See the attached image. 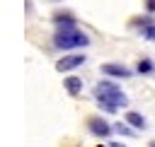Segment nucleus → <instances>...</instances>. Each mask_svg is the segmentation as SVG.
<instances>
[{
  "label": "nucleus",
  "mask_w": 155,
  "mask_h": 147,
  "mask_svg": "<svg viewBox=\"0 0 155 147\" xmlns=\"http://www.w3.org/2000/svg\"><path fill=\"white\" fill-rule=\"evenodd\" d=\"M153 19L150 17H136V19H131V27H138V29H143L145 24H150Z\"/></svg>",
  "instance_id": "f8f14e48"
},
{
  "label": "nucleus",
  "mask_w": 155,
  "mask_h": 147,
  "mask_svg": "<svg viewBox=\"0 0 155 147\" xmlns=\"http://www.w3.org/2000/svg\"><path fill=\"white\" fill-rule=\"evenodd\" d=\"M94 99H97L99 108L107 113H116L119 108L128 106V96L121 92V87L116 82H109V80H102L94 84Z\"/></svg>",
  "instance_id": "f257e3e1"
},
{
  "label": "nucleus",
  "mask_w": 155,
  "mask_h": 147,
  "mask_svg": "<svg viewBox=\"0 0 155 147\" xmlns=\"http://www.w3.org/2000/svg\"><path fill=\"white\" fill-rule=\"evenodd\" d=\"M63 87H65V92H68L70 96H78V94L82 92V80L75 77V75H70V77L63 80Z\"/></svg>",
  "instance_id": "0eeeda50"
},
{
  "label": "nucleus",
  "mask_w": 155,
  "mask_h": 147,
  "mask_svg": "<svg viewBox=\"0 0 155 147\" xmlns=\"http://www.w3.org/2000/svg\"><path fill=\"white\" fill-rule=\"evenodd\" d=\"M85 60H87L85 53H68V55H63V58L56 63V70H58V72H70V70L80 67Z\"/></svg>",
  "instance_id": "7ed1b4c3"
},
{
  "label": "nucleus",
  "mask_w": 155,
  "mask_h": 147,
  "mask_svg": "<svg viewBox=\"0 0 155 147\" xmlns=\"http://www.w3.org/2000/svg\"><path fill=\"white\" fill-rule=\"evenodd\" d=\"M109 147H126V145H121V142H109Z\"/></svg>",
  "instance_id": "4468645a"
},
{
  "label": "nucleus",
  "mask_w": 155,
  "mask_h": 147,
  "mask_svg": "<svg viewBox=\"0 0 155 147\" xmlns=\"http://www.w3.org/2000/svg\"><path fill=\"white\" fill-rule=\"evenodd\" d=\"M53 24H56V29H70V27H78V19L73 12L58 10V12H53Z\"/></svg>",
  "instance_id": "39448f33"
},
{
  "label": "nucleus",
  "mask_w": 155,
  "mask_h": 147,
  "mask_svg": "<svg viewBox=\"0 0 155 147\" xmlns=\"http://www.w3.org/2000/svg\"><path fill=\"white\" fill-rule=\"evenodd\" d=\"M136 72H138V75H153V72H155V63H153L150 58H140V60L136 63Z\"/></svg>",
  "instance_id": "1a4fd4ad"
},
{
  "label": "nucleus",
  "mask_w": 155,
  "mask_h": 147,
  "mask_svg": "<svg viewBox=\"0 0 155 147\" xmlns=\"http://www.w3.org/2000/svg\"><path fill=\"white\" fill-rule=\"evenodd\" d=\"M148 147H155V140H150V142H148Z\"/></svg>",
  "instance_id": "2eb2a0df"
},
{
  "label": "nucleus",
  "mask_w": 155,
  "mask_h": 147,
  "mask_svg": "<svg viewBox=\"0 0 155 147\" xmlns=\"http://www.w3.org/2000/svg\"><path fill=\"white\" fill-rule=\"evenodd\" d=\"M126 123L133 125L136 130H143V128L148 125V123H145V116H140L138 111H128V113H126Z\"/></svg>",
  "instance_id": "6e6552de"
},
{
  "label": "nucleus",
  "mask_w": 155,
  "mask_h": 147,
  "mask_svg": "<svg viewBox=\"0 0 155 147\" xmlns=\"http://www.w3.org/2000/svg\"><path fill=\"white\" fill-rule=\"evenodd\" d=\"M114 133H119V135H124V137H133V135H136V128L128 125V123H114Z\"/></svg>",
  "instance_id": "9d476101"
},
{
  "label": "nucleus",
  "mask_w": 155,
  "mask_h": 147,
  "mask_svg": "<svg viewBox=\"0 0 155 147\" xmlns=\"http://www.w3.org/2000/svg\"><path fill=\"white\" fill-rule=\"evenodd\" d=\"M145 12H148V14L155 12V0H145Z\"/></svg>",
  "instance_id": "ddd939ff"
},
{
  "label": "nucleus",
  "mask_w": 155,
  "mask_h": 147,
  "mask_svg": "<svg viewBox=\"0 0 155 147\" xmlns=\"http://www.w3.org/2000/svg\"><path fill=\"white\" fill-rule=\"evenodd\" d=\"M87 128H90V133L97 135V137H109V135L114 133V125L107 123L102 116H92V118L87 120Z\"/></svg>",
  "instance_id": "20e7f679"
},
{
  "label": "nucleus",
  "mask_w": 155,
  "mask_h": 147,
  "mask_svg": "<svg viewBox=\"0 0 155 147\" xmlns=\"http://www.w3.org/2000/svg\"><path fill=\"white\" fill-rule=\"evenodd\" d=\"M102 72L109 75V77H116V80H128V77L133 75L126 65H119V63H104V65H102Z\"/></svg>",
  "instance_id": "423d86ee"
},
{
  "label": "nucleus",
  "mask_w": 155,
  "mask_h": 147,
  "mask_svg": "<svg viewBox=\"0 0 155 147\" xmlns=\"http://www.w3.org/2000/svg\"><path fill=\"white\" fill-rule=\"evenodd\" d=\"M138 34L145 39V41H153L155 43V22H150V24H145L143 29H138Z\"/></svg>",
  "instance_id": "9b49d317"
},
{
  "label": "nucleus",
  "mask_w": 155,
  "mask_h": 147,
  "mask_svg": "<svg viewBox=\"0 0 155 147\" xmlns=\"http://www.w3.org/2000/svg\"><path fill=\"white\" fill-rule=\"evenodd\" d=\"M90 43V36L78 29V27H70V29H56L53 34V46L58 51H73V48H85Z\"/></svg>",
  "instance_id": "f03ea898"
}]
</instances>
